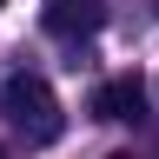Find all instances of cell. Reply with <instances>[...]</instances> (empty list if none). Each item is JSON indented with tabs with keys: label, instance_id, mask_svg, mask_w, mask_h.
<instances>
[{
	"label": "cell",
	"instance_id": "1",
	"mask_svg": "<svg viewBox=\"0 0 159 159\" xmlns=\"http://www.w3.org/2000/svg\"><path fill=\"white\" fill-rule=\"evenodd\" d=\"M0 113H7V126L27 146H53L66 133V113H60V99H53V86L40 73H7L0 80Z\"/></svg>",
	"mask_w": 159,
	"mask_h": 159
},
{
	"label": "cell",
	"instance_id": "2",
	"mask_svg": "<svg viewBox=\"0 0 159 159\" xmlns=\"http://www.w3.org/2000/svg\"><path fill=\"white\" fill-rule=\"evenodd\" d=\"M40 27L53 40H93L106 27V0H47L40 7Z\"/></svg>",
	"mask_w": 159,
	"mask_h": 159
},
{
	"label": "cell",
	"instance_id": "3",
	"mask_svg": "<svg viewBox=\"0 0 159 159\" xmlns=\"http://www.w3.org/2000/svg\"><path fill=\"white\" fill-rule=\"evenodd\" d=\"M93 113H99V119H126V126H139V119H146V80H139V73L106 80V86L93 93Z\"/></svg>",
	"mask_w": 159,
	"mask_h": 159
},
{
	"label": "cell",
	"instance_id": "4",
	"mask_svg": "<svg viewBox=\"0 0 159 159\" xmlns=\"http://www.w3.org/2000/svg\"><path fill=\"white\" fill-rule=\"evenodd\" d=\"M106 159H133V152H106Z\"/></svg>",
	"mask_w": 159,
	"mask_h": 159
},
{
	"label": "cell",
	"instance_id": "5",
	"mask_svg": "<svg viewBox=\"0 0 159 159\" xmlns=\"http://www.w3.org/2000/svg\"><path fill=\"white\" fill-rule=\"evenodd\" d=\"M0 159H7V146H0Z\"/></svg>",
	"mask_w": 159,
	"mask_h": 159
},
{
	"label": "cell",
	"instance_id": "6",
	"mask_svg": "<svg viewBox=\"0 0 159 159\" xmlns=\"http://www.w3.org/2000/svg\"><path fill=\"white\" fill-rule=\"evenodd\" d=\"M0 7H7V0H0Z\"/></svg>",
	"mask_w": 159,
	"mask_h": 159
}]
</instances>
